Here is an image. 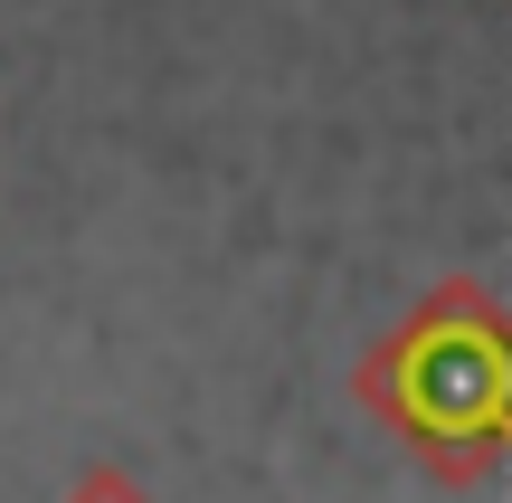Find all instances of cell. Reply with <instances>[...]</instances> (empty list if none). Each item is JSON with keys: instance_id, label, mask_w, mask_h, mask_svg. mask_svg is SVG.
Returning <instances> with one entry per match:
<instances>
[{"instance_id": "6da1fadb", "label": "cell", "mask_w": 512, "mask_h": 503, "mask_svg": "<svg viewBox=\"0 0 512 503\" xmlns=\"http://www.w3.org/2000/svg\"><path fill=\"white\" fill-rule=\"evenodd\" d=\"M503 352L484 333H427L418 352L399 361V399L427 418V428H446V437H475V428H512V409H503Z\"/></svg>"}]
</instances>
